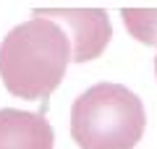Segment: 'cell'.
<instances>
[{
    "mask_svg": "<svg viewBox=\"0 0 157 149\" xmlns=\"http://www.w3.org/2000/svg\"><path fill=\"white\" fill-rule=\"evenodd\" d=\"M52 126L45 115L16 107L0 110V149H52Z\"/></svg>",
    "mask_w": 157,
    "mask_h": 149,
    "instance_id": "4",
    "label": "cell"
},
{
    "mask_svg": "<svg viewBox=\"0 0 157 149\" xmlns=\"http://www.w3.org/2000/svg\"><path fill=\"white\" fill-rule=\"evenodd\" d=\"M71 60V37L50 18H29L0 42V78L21 99H47L63 81Z\"/></svg>",
    "mask_w": 157,
    "mask_h": 149,
    "instance_id": "1",
    "label": "cell"
},
{
    "mask_svg": "<svg viewBox=\"0 0 157 149\" xmlns=\"http://www.w3.org/2000/svg\"><path fill=\"white\" fill-rule=\"evenodd\" d=\"M121 16L136 42L157 47V8H123Z\"/></svg>",
    "mask_w": 157,
    "mask_h": 149,
    "instance_id": "5",
    "label": "cell"
},
{
    "mask_svg": "<svg viewBox=\"0 0 157 149\" xmlns=\"http://www.w3.org/2000/svg\"><path fill=\"white\" fill-rule=\"evenodd\" d=\"M32 16L50 18L66 29L73 47V63L100 58L113 37L110 18L102 8H34Z\"/></svg>",
    "mask_w": 157,
    "mask_h": 149,
    "instance_id": "3",
    "label": "cell"
},
{
    "mask_svg": "<svg viewBox=\"0 0 157 149\" xmlns=\"http://www.w3.org/2000/svg\"><path fill=\"white\" fill-rule=\"evenodd\" d=\"M155 76H157V58H155Z\"/></svg>",
    "mask_w": 157,
    "mask_h": 149,
    "instance_id": "6",
    "label": "cell"
},
{
    "mask_svg": "<svg viewBox=\"0 0 157 149\" xmlns=\"http://www.w3.org/2000/svg\"><path fill=\"white\" fill-rule=\"evenodd\" d=\"M144 126L141 99L121 84H94L71 107V136L81 149H134Z\"/></svg>",
    "mask_w": 157,
    "mask_h": 149,
    "instance_id": "2",
    "label": "cell"
}]
</instances>
